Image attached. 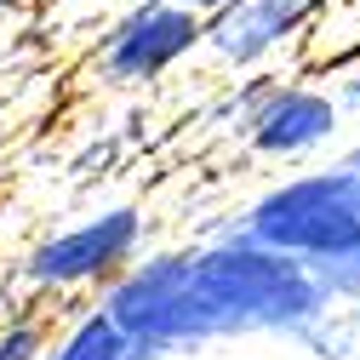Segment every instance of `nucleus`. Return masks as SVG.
I'll use <instances>...</instances> for the list:
<instances>
[{
  "instance_id": "nucleus-12",
  "label": "nucleus",
  "mask_w": 360,
  "mask_h": 360,
  "mask_svg": "<svg viewBox=\"0 0 360 360\" xmlns=\"http://www.w3.org/2000/svg\"><path fill=\"white\" fill-rule=\"evenodd\" d=\"M0 6H34V0H0Z\"/></svg>"
},
{
  "instance_id": "nucleus-11",
  "label": "nucleus",
  "mask_w": 360,
  "mask_h": 360,
  "mask_svg": "<svg viewBox=\"0 0 360 360\" xmlns=\"http://www.w3.org/2000/svg\"><path fill=\"white\" fill-rule=\"evenodd\" d=\"M349 172H354V184H360V149H354V160H349Z\"/></svg>"
},
{
  "instance_id": "nucleus-4",
  "label": "nucleus",
  "mask_w": 360,
  "mask_h": 360,
  "mask_svg": "<svg viewBox=\"0 0 360 360\" xmlns=\"http://www.w3.org/2000/svg\"><path fill=\"white\" fill-rule=\"evenodd\" d=\"M206 40V23L166 6V0H138V6H126L115 23L98 29V46H92V75L103 86H155L160 75H172L184 58L200 52Z\"/></svg>"
},
{
  "instance_id": "nucleus-6",
  "label": "nucleus",
  "mask_w": 360,
  "mask_h": 360,
  "mask_svg": "<svg viewBox=\"0 0 360 360\" xmlns=\"http://www.w3.org/2000/svg\"><path fill=\"white\" fill-rule=\"evenodd\" d=\"M321 12H326V0H240V6L206 23L200 52L223 69H252L263 58H275L281 46H292Z\"/></svg>"
},
{
  "instance_id": "nucleus-3",
  "label": "nucleus",
  "mask_w": 360,
  "mask_h": 360,
  "mask_svg": "<svg viewBox=\"0 0 360 360\" xmlns=\"http://www.w3.org/2000/svg\"><path fill=\"white\" fill-rule=\"evenodd\" d=\"M143 246V212L138 206H103L80 223H63V229L40 235L23 263H18V281L29 292H46V297H69V292H103L120 269L138 263Z\"/></svg>"
},
{
  "instance_id": "nucleus-1",
  "label": "nucleus",
  "mask_w": 360,
  "mask_h": 360,
  "mask_svg": "<svg viewBox=\"0 0 360 360\" xmlns=\"http://www.w3.org/2000/svg\"><path fill=\"white\" fill-rule=\"evenodd\" d=\"M326 297L314 269L229 235L195 252L138 257L103 286L98 309L149 360H166L235 332H297L321 321Z\"/></svg>"
},
{
  "instance_id": "nucleus-5",
  "label": "nucleus",
  "mask_w": 360,
  "mask_h": 360,
  "mask_svg": "<svg viewBox=\"0 0 360 360\" xmlns=\"http://www.w3.org/2000/svg\"><path fill=\"white\" fill-rule=\"evenodd\" d=\"M235 120L252 155L263 160H309L326 149L343 126V109L332 92L309 80H252L246 98H235Z\"/></svg>"
},
{
  "instance_id": "nucleus-9",
  "label": "nucleus",
  "mask_w": 360,
  "mask_h": 360,
  "mask_svg": "<svg viewBox=\"0 0 360 360\" xmlns=\"http://www.w3.org/2000/svg\"><path fill=\"white\" fill-rule=\"evenodd\" d=\"M166 6H177V12H189V18L212 23V18H223L229 6H240V0H166Z\"/></svg>"
},
{
  "instance_id": "nucleus-10",
  "label": "nucleus",
  "mask_w": 360,
  "mask_h": 360,
  "mask_svg": "<svg viewBox=\"0 0 360 360\" xmlns=\"http://www.w3.org/2000/svg\"><path fill=\"white\" fill-rule=\"evenodd\" d=\"M338 109H360V52L343 63V86H338Z\"/></svg>"
},
{
  "instance_id": "nucleus-8",
  "label": "nucleus",
  "mask_w": 360,
  "mask_h": 360,
  "mask_svg": "<svg viewBox=\"0 0 360 360\" xmlns=\"http://www.w3.org/2000/svg\"><path fill=\"white\" fill-rule=\"evenodd\" d=\"M46 354V321L40 314H18L0 326V360H40Z\"/></svg>"
},
{
  "instance_id": "nucleus-2",
  "label": "nucleus",
  "mask_w": 360,
  "mask_h": 360,
  "mask_svg": "<svg viewBox=\"0 0 360 360\" xmlns=\"http://www.w3.org/2000/svg\"><path fill=\"white\" fill-rule=\"evenodd\" d=\"M235 235L275 252V257L314 269L321 286L332 292V281H343L360 257V184H354L349 166L286 177V184L263 189L240 212Z\"/></svg>"
},
{
  "instance_id": "nucleus-13",
  "label": "nucleus",
  "mask_w": 360,
  "mask_h": 360,
  "mask_svg": "<svg viewBox=\"0 0 360 360\" xmlns=\"http://www.w3.org/2000/svg\"><path fill=\"white\" fill-rule=\"evenodd\" d=\"M126 6H138V0H126Z\"/></svg>"
},
{
  "instance_id": "nucleus-7",
  "label": "nucleus",
  "mask_w": 360,
  "mask_h": 360,
  "mask_svg": "<svg viewBox=\"0 0 360 360\" xmlns=\"http://www.w3.org/2000/svg\"><path fill=\"white\" fill-rule=\"evenodd\" d=\"M40 360H149V354L92 303V309H80L75 321L63 326L58 343H46V354H40Z\"/></svg>"
}]
</instances>
